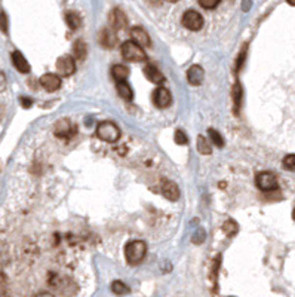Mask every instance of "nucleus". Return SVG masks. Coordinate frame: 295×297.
<instances>
[{
  "instance_id": "f257e3e1",
  "label": "nucleus",
  "mask_w": 295,
  "mask_h": 297,
  "mask_svg": "<svg viewBox=\"0 0 295 297\" xmlns=\"http://www.w3.org/2000/svg\"><path fill=\"white\" fill-rule=\"evenodd\" d=\"M147 254V244L144 241L135 239L125 245V257L129 265H139Z\"/></svg>"
},
{
  "instance_id": "f03ea898",
  "label": "nucleus",
  "mask_w": 295,
  "mask_h": 297,
  "mask_svg": "<svg viewBox=\"0 0 295 297\" xmlns=\"http://www.w3.org/2000/svg\"><path fill=\"white\" fill-rule=\"evenodd\" d=\"M96 137L106 143H116L120 138V129L114 122L103 121L96 126Z\"/></svg>"
},
{
  "instance_id": "7ed1b4c3",
  "label": "nucleus",
  "mask_w": 295,
  "mask_h": 297,
  "mask_svg": "<svg viewBox=\"0 0 295 297\" xmlns=\"http://www.w3.org/2000/svg\"><path fill=\"white\" fill-rule=\"evenodd\" d=\"M120 52L123 55V58L129 63H141L145 60V52L142 46H139L138 43H135L134 40H128L122 45Z\"/></svg>"
},
{
  "instance_id": "20e7f679",
  "label": "nucleus",
  "mask_w": 295,
  "mask_h": 297,
  "mask_svg": "<svg viewBox=\"0 0 295 297\" xmlns=\"http://www.w3.org/2000/svg\"><path fill=\"white\" fill-rule=\"evenodd\" d=\"M181 23L182 25L187 28V30H191V31H199L202 27H204V17L198 12V11H185L182 18H181Z\"/></svg>"
},
{
  "instance_id": "39448f33",
  "label": "nucleus",
  "mask_w": 295,
  "mask_h": 297,
  "mask_svg": "<svg viewBox=\"0 0 295 297\" xmlns=\"http://www.w3.org/2000/svg\"><path fill=\"white\" fill-rule=\"evenodd\" d=\"M54 134L58 138H71L76 134V125L67 118L60 119L54 124Z\"/></svg>"
},
{
  "instance_id": "423d86ee",
  "label": "nucleus",
  "mask_w": 295,
  "mask_h": 297,
  "mask_svg": "<svg viewBox=\"0 0 295 297\" xmlns=\"http://www.w3.org/2000/svg\"><path fill=\"white\" fill-rule=\"evenodd\" d=\"M255 184L263 192H272L277 189V178L272 173H260L255 177Z\"/></svg>"
},
{
  "instance_id": "0eeeda50",
  "label": "nucleus",
  "mask_w": 295,
  "mask_h": 297,
  "mask_svg": "<svg viewBox=\"0 0 295 297\" xmlns=\"http://www.w3.org/2000/svg\"><path fill=\"white\" fill-rule=\"evenodd\" d=\"M57 72L60 76L67 77L71 76L76 72V64H74V58L70 55H63L57 60Z\"/></svg>"
},
{
  "instance_id": "6e6552de",
  "label": "nucleus",
  "mask_w": 295,
  "mask_h": 297,
  "mask_svg": "<svg viewBox=\"0 0 295 297\" xmlns=\"http://www.w3.org/2000/svg\"><path fill=\"white\" fill-rule=\"evenodd\" d=\"M159 192L169 201H178V198H180V189L171 180H162L159 184Z\"/></svg>"
},
{
  "instance_id": "1a4fd4ad",
  "label": "nucleus",
  "mask_w": 295,
  "mask_h": 297,
  "mask_svg": "<svg viewBox=\"0 0 295 297\" xmlns=\"http://www.w3.org/2000/svg\"><path fill=\"white\" fill-rule=\"evenodd\" d=\"M40 86L47 92H54L61 88V76L54 73H46L40 77Z\"/></svg>"
},
{
  "instance_id": "9d476101",
  "label": "nucleus",
  "mask_w": 295,
  "mask_h": 297,
  "mask_svg": "<svg viewBox=\"0 0 295 297\" xmlns=\"http://www.w3.org/2000/svg\"><path fill=\"white\" fill-rule=\"evenodd\" d=\"M153 103H155L159 109H166V107H169L171 103H172L171 92H169L166 88H163V86L158 88V89L153 92Z\"/></svg>"
},
{
  "instance_id": "9b49d317",
  "label": "nucleus",
  "mask_w": 295,
  "mask_h": 297,
  "mask_svg": "<svg viewBox=\"0 0 295 297\" xmlns=\"http://www.w3.org/2000/svg\"><path fill=\"white\" fill-rule=\"evenodd\" d=\"M110 24L113 30H125L128 27V18L122 9L114 8L110 14Z\"/></svg>"
},
{
  "instance_id": "f8f14e48",
  "label": "nucleus",
  "mask_w": 295,
  "mask_h": 297,
  "mask_svg": "<svg viewBox=\"0 0 295 297\" xmlns=\"http://www.w3.org/2000/svg\"><path fill=\"white\" fill-rule=\"evenodd\" d=\"M187 79H188V83L193 85V86H199L204 79H205V72L201 66L194 64L191 66L188 70H187Z\"/></svg>"
},
{
  "instance_id": "ddd939ff",
  "label": "nucleus",
  "mask_w": 295,
  "mask_h": 297,
  "mask_svg": "<svg viewBox=\"0 0 295 297\" xmlns=\"http://www.w3.org/2000/svg\"><path fill=\"white\" fill-rule=\"evenodd\" d=\"M131 37L135 43H138L139 46H150L152 45V39L149 36V33H147L142 27H134L131 30Z\"/></svg>"
},
{
  "instance_id": "4468645a",
  "label": "nucleus",
  "mask_w": 295,
  "mask_h": 297,
  "mask_svg": "<svg viewBox=\"0 0 295 297\" xmlns=\"http://www.w3.org/2000/svg\"><path fill=\"white\" fill-rule=\"evenodd\" d=\"M98 40H100L103 48H114L117 43V36L116 31L113 28H104L100 31V36H98Z\"/></svg>"
},
{
  "instance_id": "2eb2a0df",
  "label": "nucleus",
  "mask_w": 295,
  "mask_h": 297,
  "mask_svg": "<svg viewBox=\"0 0 295 297\" xmlns=\"http://www.w3.org/2000/svg\"><path fill=\"white\" fill-rule=\"evenodd\" d=\"M11 60H12V64H14V67L20 72V73H30V70H31V67H30V64H28V61L25 60V57L20 52V51H14L12 54H11Z\"/></svg>"
},
{
  "instance_id": "dca6fc26",
  "label": "nucleus",
  "mask_w": 295,
  "mask_h": 297,
  "mask_svg": "<svg viewBox=\"0 0 295 297\" xmlns=\"http://www.w3.org/2000/svg\"><path fill=\"white\" fill-rule=\"evenodd\" d=\"M144 74H145L147 79H149L150 82H153V83L160 85V83L165 82V76H163V74L160 73V70H159L158 67H155L153 64H147V66L144 67Z\"/></svg>"
},
{
  "instance_id": "f3484780",
  "label": "nucleus",
  "mask_w": 295,
  "mask_h": 297,
  "mask_svg": "<svg viewBox=\"0 0 295 297\" xmlns=\"http://www.w3.org/2000/svg\"><path fill=\"white\" fill-rule=\"evenodd\" d=\"M116 89H117V94L123 98V100H126V101H132V98H134V91H132L131 85H129L126 80H120V82H117Z\"/></svg>"
},
{
  "instance_id": "a211bd4d",
  "label": "nucleus",
  "mask_w": 295,
  "mask_h": 297,
  "mask_svg": "<svg viewBox=\"0 0 295 297\" xmlns=\"http://www.w3.org/2000/svg\"><path fill=\"white\" fill-rule=\"evenodd\" d=\"M112 76H113L117 82L126 80L128 76H129V69H128L126 66H123V64H116V66H113V69H112Z\"/></svg>"
},
{
  "instance_id": "6ab92c4d",
  "label": "nucleus",
  "mask_w": 295,
  "mask_h": 297,
  "mask_svg": "<svg viewBox=\"0 0 295 297\" xmlns=\"http://www.w3.org/2000/svg\"><path fill=\"white\" fill-rule=\"evenodd\" d=\"M86 52H88V49H86V43H85L82 39L76 40V42H74V45H73V54H74V58L82 61V60L86 57Z\"/></svg>"
},
{
  "instance_id": "aec40b11",
  "label": "nucleus",
  "mask_w": 295,
  "mask_h": 297,
  "mask_svg": "<svg viewBox=\"0 0 295 297\" xmlns=\"http://www.w3.org/2000/svg\"><path fill=\"white\" fill-rule=\"evenodd\" d=\"M198 150L202 153V155H211L212 152V147L209 144V140L205 138L204 135H199L198 137Z\"/></svg>"
},
{
  "instance_id": "412c9836",
  "label": "nucleus",
  "mask_w": 295,
  "mask_h": 297,
  "mask_svg": "<svg viewBox=\"0 0 295 297\" xmlns=\"http://www.w3.org/2000/svg\"><path fill=\"white\" fill-rule=\"evenodd\" d=\"M66 23L71 30H77L82 24V20L76 12H67L66 14Z\"/></svg>"
},
{
  "instance_id": "4be33fe9",
  "label": "nucleus",
  "mask_w": 295,
  "mask_h": 297,
  "mask_svg": "<svg viewBox=\"0 0 295 297\" xmlns=\"http://www.w3.org/2000/svg\"><path fill=\"white\" fill-rule=\"evenodd\" d=\"M112 291H113L114 294H117V296H125V294H129V293H131V288H129L125 282H122V281H113V284H112Z\"/></svg>"
},
{
  "instance_id": "5701e85b",
  "label": "nucleus",
  "mask_w": 295,
  "mask_h": 297,
  "mask_svg": "<svg viewBox=\"0 0 295 297\" xmlns=\"http://www.w3.org/2000/svg\"><path fill=\"white\" fill-rule=\"evenodd\" d=\"M239 230V224L234 222V220H226L224 224H223V232L227 235V236H234Z\"/></svg>"
},
{
  "instance_id": "b1692460",
  "label": "nucleus",
  "mask_w": 295,
  "mask_h": 297,
  "mask_svg": "<svg viewBox=\"0 0 295 297\" xmlns=\"http://www.w3.org/2000/svg\"><path fill=\"white\" fill-rule=\"evenodd\" d=\"M208 137H209V140H211V143H212L214 146H217V147H224V140H223V137H221V134H220L218 131L209 128V129H208Z\"/></svg>"
},
{
  "instance_id": "393cba45",
  "label": "nucleus",
  "mask_w": 295,
  "mask_h": 297,
  "mask_svg": "<svg viewBox=\"0 0 295 297\" xmlns=\"http://www.w3.org/2000/svg\"><path fill=\"white\" fill-rule=\"evenodd\" d=\"M233 101H234V112L237 113L240 101H242V88H240L239 83H236L234 88H233Z\"/></svg>"
},
{
  "instance_id": "a878e982",
  "label": "nucleus",
  "mask_w": 295,
  "mask_h": 297,
  "mask_svg": "<svg viewBox=\"0 0 295 297\" xmlns=\"http://www.w3.org/2000/svg\"><path fill=\"white\" fill-rule=\"evenodd\" d=\"M174 140H175V143H177V144H180V146H185V144L188 143V138H187L185 132H184V131H181V129L175 131Z\"/></svg>"
},
{
  "instance_id": "bb28decb",
  "label": "nucleus",
  "mask_w": 295,
  "mask_h": 297,
  "mask_svg": "<svg viewBox=\"0 0 295 297\" xmlns=\"http://www.w3.org/2000/svg\"><path fill=\"white\" fill-rule=\"evenodd\" d=\"M283 167L289 171H295V155H288L283 159Z\"/></svg>"
},
{
  "instance_id": "cd10ccee",
  "label": "nucleus",
  "mask_w": 295,
  "mask_h": 297,
  "mask_svg": "<svg viewBox=\"0 0 295 297\" xmlns=\"http://www.w3.org/2000/svg\"><path fill=\"white\" fill-rule=\"evenodd\" d=\"M205 238H206V232L202 230V229H199V230H196V233L193 235L191 241H193L194 244H202V242L205 241Z\"/></svg>"
},
{
  "instance_id": "c85d7f7f",
  "label": "nucleus",
  "mask_w": 295,
  "mask_h": 297,
  "mask_svg": "<svg viewBox=\"0 0 295 297\" xmlns=\"http://www.w3.org/2000/svg\"><path fill=\"white\" fill-rule=\"evenodd\" d=\"M220 3V0H199V5L205 9H214Z\"/></svg>"
},
{
  "instance_id": "c756f323",
  "label": "nucleus",
  "mask_w": 295,
  "mask_h": 297,
  "mask_svg": "<svg viewBox=\"0 0 295 297\" xmlns=\"http://www.w3.org/2000/svg\"><path fill=\"white\" fill-rule=\"evenodd\" d=\"M0 30L8 34V17L5 12H0Z\"/></svg>"
},
{
  "instance_id": "7c9ffc66",
  "label": "nucleus",
  "mask_w": 295,
  "mask_h": 297,
  "mask_svg": "<svg viewBox=\"0 0 295 297\" xmlns=\"http://www.w3.org/2000/svg\"><path fill=\"white\" fill-rule=\"evenodd\" d=\"M247 49H248V45H245L243 49H242V52L239 54V58H237V69L242 67V63H243L245 57H247Z\"/></svg>"
},
{
  "instance_id": "2f4dec72",
  "label": "nucleus",
  "mask_w": 295,
  "mask_h": 297,
  "mask_svg": "<svg viewBox=\"0 0 295 297\" xmlns=\"http://www.w3.org/2000/svg\"><path fill=\"white\" fill-rule=\"evenodd\" d=\"M5 88H6V76L2 70H0V92H3Z\"/></svg>"
},
{
  "instance_id": "473e14b6",
  "label": "nucleus",
  "mask_w": 295,
  "mask_h": 297,
  "mask_svg": "<svg viewBox=\"0 0 295 297\" xmlns=\"http://www.w3.org/2000/svg\"><path fill=\"white\" fill-rule=\"evenodd\" d=\"M20 101H21V106H23L24 109H30V107H31V103H33L30 98H27V97H21Z\"/></svg>"
},
{
  "instance_id": "72a5a7b5",
  "label": "nucleus",
  "mask_w": 295,
  "mask_h": 297,
  "mask_svg": "<svg viewBox=\"0 0 295 297\" xmlns=\"http://www.w3.org/2000/svg\"><path fill=\"white\" fill-rule=\"evenodd\" d=\"M36 297H55L54 294H51V293H39Z\"/></svg>"
},
{
  "instance_id": "f704fd0d",
  "label": "nucleus",
  "mask_w": 295,
  "mask_h": 297,
  "mask_svg": "<svg viewBox=\"0 0 295 297\" xmlns=\"http://www.w3.org/2000/svg\"><path fill=\"white\" fill-rule=\"evenodd\" d=\"M286 2L289 3V5H292V6H295V0H286Z\"/></svg>"
},
{
  "instance_id": "c9c22d12",
  "label": "nucleus",
  "mask_w": 295,
  "mask_h": 297,
  "mask_svg": "<svg viewBox=\"0 0 295 297\" xmlns=\"http://www.w3.org/2000/svg\"><path fill=\"white\" fill-rule=\"evenodd\" d=\"M166 2H171V3H175V2H178V0H166Z\"/></svg>"
},
{
  "instance_id": "e433bc0d",
  "label": "nucleus",
  "mask_w": 295,
  "mask_h": 297,
  "mask_svg": "<svg viewBox=\"0 0 295 297\" xmlns=\"http://www.w3.org/2000/svg\"><path fill=\"white\" fill-rule=\"evenodd\" d=\"M292 217H294V220H295V210H294V213H292Z\"/></svg>"
}]
</instances>
